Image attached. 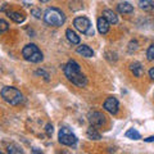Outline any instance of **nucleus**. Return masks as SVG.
<instances>
[{
    "instance_id": "1",
    "label": "nucleus",
    "mask_w": 154,
    "mask_h": 154,
    "mask_svg": "<svg viewBox=\"0 0 154 154\" xmlns=\"http://www.w3.org/2000/svg\"><path fill=\"white\" fill-rule=\"evenodd\" d=\"M63 71L66 77L68 79L72 84H75L79 88H85L88 85V79L81 72V67L76 60H68V63L63 66Z\"/></svg>"
},
{
    "instance_id": "2",
    "label": "nucleus",
    "mask_w": 154,
    "mask_h": 154,
    "mask_svg": "<svg viewBox=\"0 0 154 154\" xmlns=\"http://www.w3.org/2000/svg\"><path fill=\"white\" fill-rule=\"evenodd\" d=\"M0 94H2V98L11 105H19L25 102L23 94L18 89L13 88V86H5V88H3Z\"/></svg>"
},
{
    "instance_id": "3",
    "label": "nucleus",
    "mask_w": 154,
    "mask_h": 154,
    "mask_svg": "<svg viewBox=\"0 0 154 154\" xmlns=\"http://www.w3.org/2000/svg\"><path fill=\"white\" fill-rule=\"evenodd\" d=\"M44 21L46 25L53 27H60L66 22L64 13L58 8H48L44 13Z\"/></svg>"
},
{
    "instance_id": "4",
    "label": "nucleus",
    "mask_w": 154,
    "mask_h": 154,
    "mask_svg": "<svg viewBox=\"0 0 154 154\" xmlns=\"http://www.w3.org/2000/svg\"><path fill=\"white\" fill-rule=\"evenodd\" d=\"M22 55L27 62L31 63H38L42 60V53L35 44H28L22 49Z\"/></svg>"
},
{
    "instance_id": "5",
    "label": "nucleus",
    "mask_w": 154,
    "mask_h": 154,
    "mask_svg": "<svg viewBox=\"0 0 154 154\" xmlns=\"http://www.w3.org/2000/svg\"><path fill=\"white\" fill-rule=\"evenodd\" d=\"M58 139H59V143L63 144L67 146H72L77 143V137L76 135L71 131L68 127H62L59 130V134H58Z\"/></svg>"
},
{
    "instance_id": "6",
    "label": "nucleus",
    "mask_w": 154,
    "mask_h": 154,
    "mask_svg": "<svg viewBox=\"0 0 154 154\" xmlns=\"http://www.w3.org/2000/svg\"><path fill=\"white\" fill-rule=\"evenodd\" d=\"M73 26L77 31L86 33V35H94V31H91V22L86 17H77L73 21Z\"/></svg>"
},
{
    "instance_id": "7",
    "label": "nucleus",
    "mask_w": 154,
    "mask_h": 154,
    "mask_svg": "<svg viewBox=\"0 0 154 154\" xmlns=\"http://www.w3.org/2000/svg\"><path fill=\"white\" fill-rule=\"evenodd\" d=\"M88 119H89L91 126H95V127H102L105 123L104 114L100 113V112H90L88 116Z\"/></svg>"
},
{
    "instance_id": "8",
    "label": "nucleus",
    "mask_w": 154,
    "mask_h": 154,
    "mask_svg": "<svg viewBox=\"0 0 154 154\" xmlns=\"http://www.w3.org/2000/svg\"><path fill=\"white\" fill-rule=\"evenodd\" d=\"M103 108L107 110L108 113H110V114H116V113L118 112V108H119L118 100L116 99V98H113V96H109V98H107V100L104 102Z\"/></svg>"
},
{
    "instance_id": "9",
    "label": "nucleus",
    "mask_w": 154,
    "mask_h": 154,
    "mask_svg": "<svg viewBox=\"0 0 154 154\" xmlns=\"http://www.w3.org/2000/svg\"><path fill=\"white\" fill-rule=\"evenodd\" d=\"M96 27H98V31L102 33V35H105V33H108V31H109L110 23L104 17H100V18H98V22H96Z\"/></svg>"
},
{
    "instance_id": "10",
    "label": "nucleus",
    "mask_w": 154,
    "mask_h": 154,
    "mask_svg": "<svg viewBox=\"0 0 154 154\" xmlns=\"http://www.w3.org/2000/svg\"><path fill=\"white\" fill-rule=\"evenodd\" d=\"M103 17L107 19L110 25H116V23H118L117 14H116L113 11H110V9H105V11L103 12Z\"/></svg>"
},
{
    "instance_id": "11",
    "label": "nucleus",
    "mask_w": 154,
    "mask_h": 154,
    "mask_svg": "<svg viewBox=\"0 0 154 154\" xmlns=\"http://www.w3.org/2000/svg\"><path fill=\"white\" fill-rule=\"evenodd\" d=\"M117 11L121 14H130V13L134 12V7L127 2H123V3H119L117 5Z\"/></svg>"
},
{
    "instance_id": "12",
    "label": "nucleus",
    "mask_w": 154,
    "mask_h": 154,
    "mask_svg": "<svg viewBox=\"0 0 154 154\" xmlns=\"http://www.w3.org/2000/svg\"><path fill=\"white\" fill-rule=\"evenodd\" d=\"M66 36H67V40H68L71 44H73V45L80 44V36L77 35L73 30H71V28H68V30L66 31Z\"/></svg>"
},
{
    "instance_id": "13",
    "label": "nucleus",
    "mask_w": 154,
    "mask_h": 154,
    "mask_svg": "<svg viewBox=\"0 0 154 154\" xmlns=\"http://www.w3.org/2000/svg\"><path fill=\"white\" fill-rule=\"evenodd\" d=\"M77 53H79L80 55L85 57V58H91L94 55L93 49H91L90 46H88V45H80L79 48H77Z\"/></svg>"
},
{
    "instance_id": "14",
    "label": "nucleus",
    "mask_w": 154,
    "mask_h": 154,
    "mask_svg": "<svg viewBox=\"0 0 154 154\" xmlns=\"http://www.w3.org/2000/svg\"><path fill=\"white\" fill-rule=\"evenodd\" d=\"M139 8L145 12H150L154 9V2L153 0H139Z\"/></svg>"
},
{
    "instance_id": "15",
    "label": "nucleus",
    "mask_w": 154,
    "mask_h": 154,
    "mask_svg": "<svg viewBox=\"0 0 154 154\" xmlns=\"http://www.w3.org/2000/svg\"><path fill=\"white\" fill-rule=\"evenodd\" d=\"M8 17L16 23H22L26 18L22 13H19V12H8Z\"/></svg>"
},
{
    "instance_id": "16",
    "label": "nucleus",
    "mask_w": 154,
    "mask_h": 154,
    "mask_svg": "<svg viewBox=\"0 0 154 154\" xmlns=\"http://www.w3.org/2000/svg\"><path fill=\"white\" fill-rule=\"evenodd\" d=\"M130 69H131L134 76L141 77V75H143V67H141V64L139 63V62H134V63L130 66Z\"/></svg>"
},
{
    "instance_id": "17",
    "label": "nucleus",
    "mask_w": 154,
    "mask_h": 154,
    "mask_svg": "<svg viewBox=\"0 0 154 154\" xmlns=\"http://www.w3.org/2000/svg\"><path fill=\"white\" fill-rule=\"evenodd\" d=\"M88 137L89 139H91V140H100V134L96 131V128H95V126H90L89 128H88Z\"/></svg>"
},
{
    "instance_id": "18",
    "label": "nucleus",
    "mask_w": 154,
    "mask_h": 154,
    "mask_svg": "<svg viewBox=\"0 0 154 154\" xmlns=\"http://www.w3.org/2000/svg\"><path fill=\"white\" fill-rule=\"evenodd\" d=\"M125 136L128 137V139H132V140H139V139H141V135L139 134L136 130H134V128L127 130V132L125 134Z\"/></svg>"
},
{
    "instance_id": "19",
    "label": "nucleus",
    "mask_w": 154,
    "mask_h": 154,
    "mask_svg": "<svg viewBox=\"0 0 154 154\" xmlns=\"http://www.w3.org/2000/svg\"><path fill=\"white\" fill-rule=\"evenodd\" d=\"M8 153H23V150L21 148H19L18 145H16V144H11V145H8Z\"/></svg>"
},
{
    "instance_id": "20",
    "label": "nucleus",
    "mask_w": 154,
    "mask_h": 154,
    "mask_svg": "<svg viewBox=\"0 0 154 154\" xmlns=\"http://www.w3.org/2000/svg\"><path fill=\"white\" fill-rule=\"evenodd\" d=\"M9 30V23L5 21V19L0 18V32H5Z\"/></svg>"
},
{
    "instance_id": "21",
    "label": "nucleus",
    "mask_w": 154,
    "mask_h": 154,
    "mask_svg": "<svg viewBox=\"0 0 154 154\" xmlns=\"http://www.w3.org/2000/svg\"><path fill=\"white\" fill-rule=\"evenodd\" d=\"M146 57H148L149 60H154V45L149 46V49L146 51Z\"/></svg>"
},
{
    "instance_id": "22",
    "label": "nucleus",
    "mask_w": 154,
    "mask_h": 154,
    "mask_svg": "<svg viewBox=\"0 0 154 154\" xmlns=\"http://www.w3.org/2000/svg\"><path fill=\"white\" fill-rule=\"evenodd\" d=\"M31 14L33 17H36V18H41V16H42L41 11H40V9H37V8H32L31 9Z\"/></svg>"
},
{
    "instance_id": "23",
    "label": "nucleus",
    "mask_w": 154,
    "mask_h": 154,
    "mask_svg": "<svg viewBox=\"0 0 154 154\" xmlns=\"http://www.w3.org/2000/svg\"><path fill=\"white\" fill-rule=\"evenodd\" d=\"M137 49V41H131V42H130V45H128V51L130 53H132L134 50H136Z\"/></svg>"
},
{
    "instance_id": "24",
    "label": "nucleus",
    "mask_w": 154,
    "mask_h": 154,
    "mask_svg": "<svg viewBox=\"0 0 154 154\" xmlns=\"http://www.w3.org/2000/svg\"><path fill=\"white\" fill-rule=\"evenodd\" d=\"M149 77H150V79L154 81V67H153V68L149 69Z\"/></svg>"
},
{
    "instance_id": "25",
    "label": "nucleus",
    "mask_w": 154,
    "mask_h": 154,
    "mask_svg": "<svg viewBox=\"0 0 154 154\" xmlns=\"http://www.w3.org/2000/svg\"><path fill=\"white\" fill-rule=\"evenodd\" d=\"M145 141H148V143H150V141H154V136H150V137L145 139Z\"/></svg>"
},
{
    "instance_id": "26",
    "label": "nucleus",
    "mask_w": 154,
    "mask_h": 154,
    "mask_svg": "<svg viewBox=\"0 0 154 154\" xmlns=\"http://www.w3.org/2000/svg\"><path fill=\"white\" fill-rule=\"evenodd\" d=\"M48 132H49V134L53 132V126L50 127V125H48Z\"/></svg>"
},
{
    "instance_id": "27",
    "label": "nucleus",
    "mask_w": 154,
    "mask_h": 154,
    "mask_svg": "<svg viewBox=\"0 0 154 154\" xmlns=\"http://www.w3.org/2000/svg\"><path fill=\"white\" fill-rule=\"evenodd\" d=\"M40 2H41V3H48L49 0H40Z\"/></svg>"
}]
</instances>
